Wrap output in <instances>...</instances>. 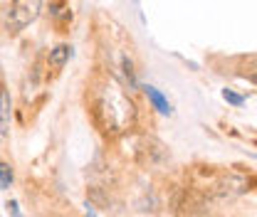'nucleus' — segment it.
<instances>
[{
  "label": "nucleus",
  "mask_w": 257,
  "mask_h": 217,
  "mask_svg": "<svg viewBox=\"0 0 257 217\" xmlns=\"http://www.w3.org/2000/svg\"><path fill=\"white\" fill-rule=\"evenodd\" d=\"M72 57V47L69 45H57L55 50H50V57H47V62L52 64V67H64L67 64V60Z\"/></svg>",
  "instance_id": "39448f33"
},
{
  "label": "nucleus",
  "mask_w": 257,
  "mask_h": 217,
  "mask_svg": "<svg viewBox=\"0 0 257 217\" xmlns=\"http://www.w3.org/2000/svg\"><path fill=\"white\" fill-rule=\"evenodd\" d=\"M144 89H146V96H149V101L154 104V109H156L159 114H163V116H171V114H173V109H171L168 99H166V96H163V94H161L156 87H151V84H149V87H144Z\"/></svg>",
  "instance_id": "7ed1b4c3"
},
{
  "label": "nucleus",
  "mask_w": 257,
  "mask_h": 217,
  "mask_svg": "<svg viewBox=\"0 0 257 217\" xmlns=\"http://www.w3.org/2000/svg\"><path fill=\"white\" fill-rule=\"evenodd\" d=\"M223 99H225V101H230L232 106H242V104H245V96H240V94L230 92V89H225V92H223Z\"/></svg>",
  "instance_id": "0eeeda50"
},
{
  "label": "nucleus",
  "mask_w": 257,
  "mask_h": 217,
  "mask_svg": "<svg viewBox=\"0 0 257 217\" xmlns=\"http://www.w3.org/2000/svg\"><path fill=\"white\" fill-rule=\"evenodd\" d=\"M124 74H126L128 84L136 87V77H134V69H131V60H128V57H124Z\"/></svg>",
  "instance_id": "6e6552de"
},
{
  "label": "nucleus",
  "mask_w": 257,
  "mask_h": 217,
  "mask_svg": "<svg viewBox=\"0 0 257 217\" xmlns=\"http://www.w3.org/2000/svg\"><path fill=\"white\" fill-rule=\"evenodd\" d=\"M13 168H10V163H5V160H0V190H8V187L13 185Z\"/></svg>",
  "instance_id": "423d86ee"
},
{
  "label": "nucleus",
  "mask_w": 257,
  "mask_h": 217,
  "mask_svg": "<svg viewBox=\"0 0 257 217\" xmlns=\"http://www.w3.org/2000/svg\"><path fill=\"white\" fill-rule=\"evenodd\" d=\"M42 3L40 0H20V3H13L5 13V25L10 32H20L25 30L30 23H35L42 13Z\"/></svg>",
  "instance_id": "f03ea898"
},
{
  "label": "nucleus",
  "mask_w": 257,
  "mask_h": 217,
  "mask_svg": "<svg viewBox=\"0 0 257 217\" xmlns=\"http://www.w3.org/2000/svg\"><path fill=\"white\" fill-rule=\"evenodd\" d=\"M96 116L101 119L104 131L119 133L134 121V104L124 96V92L116 84H109L101 94V99L96 101Z\"/></svg>",
  "instance_id": "f257e3e1"
},
{
  "label": "nucleus",
  "mask_w": 257,
  "mask_h": 217,
  "mask_svg": "<svg viewBox=\"0 0 257 217\" xmlns=\"http://www.w3.org/2000/svg\"><path fill=\"white\" fill-rule=\"evenodd\" d=\"M8 126H10V94L0 87V138L8 136Z\"/></svg>",
  "instance_id": "20e7f679"
},
{
  "label": "nucleus",
  "mask_w": 257,
  "mask_h": 217,
  "mask_svg": "<svg viewBox=\"0 0 257 217\" xmlns=\"http://www.w3.org/2000/svg\"><path fill=\"white\" fill-rule=\"evenodd\" d=\"M8 210H10V217H23V212H20V207H18V202H15V200L8 205Z\"/></svg>",
  "instance_id": "1a4fd4ad"
}]
</instances>
